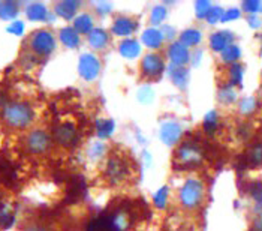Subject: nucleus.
Here are the masks:
<instances>
[{
    "label": "nucleus",
    "mask_w": 262,
    "mask_h": 231,
    "mask_svg": "<svg viewBox=\"0 0 262 231\" xmlns=\"http://www.w3.org/2000/svg\"><path fill=\"white\" fill-rule=\"evenodd\" d=\"M3 120L9 128L26 129L35 120V110L29 102H23V101L9 102L3 108Z\"/></svg>",
    "instance_id": "nucleus-1"
},
{
    "label": "nucleus",
    "mask_w": 262,
    "mask_h": 231,
    "mask_svg": "<svg viewBox=\"0 0 262 231\" xmlns=\"http://www.w3.org/2000/svg\"><path fill=\"white\" fill-rule=\"evenodd\" d=\"M29 47H30V51L33 56L48 57L56 50V38H54L53 32H50L47 29H40V30H36L32 33Z\"/></svg>",
    "instance_id": "nucleus-2"
},
{
    "label": "nucleus",
    "mask_w": 262,
    "mask_h": 231,
    "mask_svg": "<svg viewBox=\"0 0 262 231\" xmlns=\"http://www.w3.org/2000/svg\"><path fill=\"white\" fill-rule=\"evenodd\" d=\"M204 198V185L196 179H189L180 189V201L186 209H196Z\"/></svg>",
    "instance_id": "nucleus-3"
},
{
    "label": "nucleus",
    "mask_w": 262,
    "mask_h": 231,
    "mask_svg": "<svg viewBox=\"0 0 262 231\" xmlns=\"http://www.w3.org/2000/svg\"><path fill=\"white\" fill-rule=\"evenodd\" d=\"M26 147L33 155H43L53 147V138L43 129H33L26 137Z\"/></svg>",
    "instance_id": "nucleus-4"
},
{
    "label": "nucleus",
    "mask_w": 262,
    "mask_h": 231,
    "mask_svg": "<svg viewBox=\"0 0 262 231\" xmlns=\"http://www.w3.org/2000/svg\"><path fill=\"white\" fill-rule=\"evenodd\" d=\"M102 65L99 57L93 53H84L81 54L80 62H78V72L81 78L85 81H95L99 74H101Z\"/></svg>",
    "instance_id": "nucleus-5"
},
{
    "label": "nucleus",
    "mask_w": 262,
    "mask_h": 231,
    "mask_svg": "<svg viewBox=\"0 0 262 231\" xmlns=\"http://www.w3.org/2000/svg\"><path fill=\"white\" fill-rule=\"evenodd\" d=\"M176 161L179 162L180 167H195L202 161L201 150L193 143H183L176 153Z\"/></svg>",
    "instance_id": "nucleus-6"
},
{
    "label": "nucleus",
    "mask_w": 262,
    "mask_h": 231,
    "mask_svg": "<svg viewBox=\"0 0 262 231\" xmlns=\"http://www.w3.org/2000/svg\"><path fill=\"white\" fill-rule=\"evenodd\" d=\"M165 71V62L161 54L158 53H148L142 57L141 72L142 75L148 80L159 78Z\"/></svg>",
    "instance_id": "nucleus-7"
},
{
    "label": "nucleus",
    "mask_w": 262,
    "mask_h": 231,
    "mask_svg": "<svg viewBox=\"0 0 262 231\" xmlns=\"http://www.w3.org/2000/svg\"><path fill=\"white\" fill-rule=\"evenodd\" d=\"M77 138H78V132L74 123L64 122L57 126L54 131V140L61 147H72L77 143Z\"/></svg>",
    "instance_id": "nucleus-8"
},
{
    "label": "nucleus",
    "mask_w": 262,
    "mask_h": 231,
    "mask_svg": "<svg viewBox=\"0 0 262 231\" xmlns=\"http://www.w3.org/2000/svg\"><path fill=\"white\" fill-rule=\"evenodd\" d=\"M127 174H129V168L121 158H117V156L110 158L106 164V176L110 177L113 183H119L121 180H124Z\"/></svg>",
    "instance_id": "nucleus-9"
},
{
    "label": "nucleus",
    "mask_w": 262,
    "mask_h": 231,
    "mask_svg": "<svg viewBox=\"0 0 262 231\" xmlns=\"http://www.w3.org/2000/svg\"><path fill=\"white\" fill-rule=\"evenodd\" d=\"M138 29V21L132 17H126V15H120L117 17L114 23H113V27H111V32L116 35V36H121V38H126V36H130L137 32Z\"/></svg>",
    "instance_id": "nucleus-10"
},
{
    "label": "nucleus",
    "mask_w": 262,
    "mask_h": 231,
    "mask_svg": "<svg viewBox=\"0 0 262 231\" xmlns=\"http://www.w3.org/2000/svg\"><path fill=\"white\" fill-rule=\"evenodd\" d=\"M183 129L182 126L179 125L177 122L168 120L163 122L161 126V140L163 141V144L166 146H174L179 143L180 137H182Z\"/></svg>",
    "instance_id": "nucleus-11"
},
{
    "label": "nucleus",
    "mask_w": 262,
    "mask_h": 231,
    "mask_svg": "<svg viewBox=\"0 0 262 231\" xmlns=\"http://www.w3.org/2000/svg\"><path fill=\"white\" fill-rule=\"evenodd\" d=\"M168 57L172 65L184 66L190 60V53H189V48L184 47L182 42H172L168 50Z\"/></svg>",
    "instance_id": "nucleus-12"
},
{
    "label": "nucleus",
    "mask_w": 262,
    "mask_h": 231,
    "mask_svg": "<svg viewBox=\"0 0 262 231\" xmlns=\"http://www.w3.org/2000/svg\"><path fill=\"white\" fill-rule=\"evenodd\" d=\"M80 6L81 2H77V0H63L54 5V12L57 17H60L63 20H72L75 18Z\"/></svg>",
    "instance_id": "nucleus-13"
},
{
    "label": "nucleus",
    "mask_w": 262,
    "mask_h": 231,
    "mask_svg": "<svg viewBox=\"0 0 262 231\" xmlns=\"http://www.w3.org/2000/svg\"><path fill=\"white\" fill-rule=\"evenodd\" d=\"M141 41L147 48H150V50H158V48H161L162 47L165 38H163V35H162V30L156 29V27H148V29H145V30L142 32Z\"/></svg>",
    "instance_id": "nucleus-14"
},
{
    "label": "nucleus",
    "mask_w": 262,
    "mask_h": 231,
    "mask_svg": "<svg viewBox=\"0 0 262 231\" xmlns=\"http://www.w3.org/2000/svg\"><path fill=\"white\" fill-rule=\"evenodd\" d=\"M87 41H89V45L93 48V50H103L108 44H110V35L105 29H101V27H95L89 36H87Z\"/></svg>",
    "instance_id": "nucleus-15"
},
{
    "label": "nucleus",
    "mask_w": 262,
    "mask_h": 231,
    "mask_svg": "<svg viewBox=\"0 0 262 231\" xmlns=\"http://www.w3.org/2000/svg\"><path fill=\"white\" fill-rule=\"evenodd\" d=\"M141 50V44L134 38H126L119 44V51L124 59H137Z\"/></svg>",
    "instance_id": "nucleus-16"
},
{
    "label": "nucleus",
    "mask_w": 262,
    "mask_h": 231,
    "mask_svg": "<svg viewBox=\"0 0 262 231\" xmlns=\"http://www.w3.org/2000/svg\"><path fill=\"white\" fill-rule=\"evenodd\" d=\"M168 75L172 80V83L180 89H186V86L189 83V72L184 66H177V65L169 63L168 65Z\"/></svg>",
    "instance_id": "nucleus-17"
},
{
    "label": "nucleus",
    "mask_w": 262,
    "mask_h": 231,
    "mask_svg": "<svg viewBox=\"0 0 262 231\" xmlns=\"http://www.w3.org/2000/svg\"><path fill=\"white\" fill-rule=\"evenodd\" d=\"M59 38L60 42L68 47V48H78L81 44V36L80 33L72 27V26H66V27H61L60 32H59Z\"/></svg>",
    "instance_id": "nucleus-18"
},
{
    "label": "nucleus",
    "mask_w": 262,
    "mask_h": 231,
    "mask_svg": "<svg viewBox=\"0 0 262 231\" xmlns=\"http://www.w3.org/2000/svg\"><path fill=\"white\" fill-rule=\"evenodd\" d=\"M232 41H234V36L231 32H217V33H213L211 38H210V45L214 51H221L222 53L223 50H226L229 45H232Z\"/></svg>",
    "instance_id": "nucleus-19"
},
{
    "label": "nucleus",
    "mask_w": 262,
    "mask_h": 231,
    "mask_svg": "<svg viewBox=\"0 0 262 231\" xmlns=\"http://www.w3.org/2000/svg\"><path fill=\"white\" fill-rule=\"evenodd\" d=\"M26 15L30 21H47L48 20V9L43 3L40 2H33L30 5H27L26 8Z\"/></svg>",
    "instance_id": "nucleus-20"
},
{
    "label": "nucleus",
    "mask_w": 262,
    "mask_h": 231,
    "mask_svg": "<svg viewBox=\"0 0 262 231\" xmlns=\"http://www.w3.org/2000/svg\"><path fill=\"white\" fill-rule=\"evenodd\" d=\"M74 29L80 33V35H89L93 29H95V21L93 17L87 12H82L80 15L75 17L74 20Z\"/></svg>",
    "instance_id": "nucleus-21"
},
{
    "label": "nucleus",
    "mask_w": 262,
    "mask_h": 231,
    "mask_svg": "<svg viewBox=\"0 0 262 231\" xmlns=\"http://www.w3.org/2000/svg\"><path fill=\"white\" fill-rule=\"evenodd\" d=\"M18 3L8 0V2H0V18L5 21H15L18 15Z\"/></svg>",
    "instance_id": "nucleus-22"
},
{
    "label": "nucleus",
    "mask_w": 262,
    "mask_h": 231,
    "mask_svg": "<svg viewBox=\"0 0 262 231\" xmlns=\"http://www.w3.org/2000/svg\"><path fill=\"white\" fill-rule=\"evenodd\" d=\"M202 39V35L196 29H187L180 35V41L184 47H195L198 45Z\"/></svg>",
    "instance_id": "nucleus-23"
},
{
    "label": "nucleus",
    "mask_w": 262,
    "mask_h": 231,
    "mask_svg": "<svg viewBox=\"0 0 262 231\" xmlns=\"http://www.w3.org/2000/svg\"><path fill=\"white\" fill-rule=\"evenodd\" d=\"M114 128H116L114 120H111V119H101V120L96 122V134L102 140L110 138L113 135V132H114Z\"/></svg>",
    "instance_id": "nucleus-24"
},
{
    "label": "nucleus",
    "mask_w": 262,
    "mask_h": 231,
    "mask_svg": "<svg viewBox=\"0 0 262 231\" xmlns=\"http://www.w3.org/2000/svg\"><path fill=\"white\" fill-rule=\"evenodd\" d=\"M246 161H247V165H252V167L262 165V143L255 144L250 149L249 155L246 156Z\"/></svg>",
    "instance_id": "nucleus-25"
},
{
    "label": "nucleus",
    "mask_w": 262,
    "mask_h": 231,
    "mask_svg": "<svg viewBox=\"0 0 262 231\" xmlns=\"http://www.w3.org/2000/svg\"><path fill=\"white\" fill-rule=\"evenodd\" d=\"M166 15H168V9H166L163 5L155 6V8L151 9V12H150V23H151V26H153V27L159 26L161 23L165 21Z\"/></svg>",
    "instance_id": "nucleus-26"
},
{
    "label": "nucleus",
    "mask_w": 262,
    "mask_h": 231,
    "mask_svg": "<svg viewBox=\"0 0 262 231\" xmlns=\"http://www.w3.org/2000/svg\"><path fill=\"white\" fill-rule=\"evenodd\" d=\"M219 116H217V113L216 111H210L207 116H205V119H204V129H205V132L208 134V135H213L214 134V131H216V128H217V123H219Z\"/></svg>",
    "instance_id": "nucleus-27"
},
{
    "label": "nucleus",
    "mask_w": 262,
    "mask_h": 231,
    "mask_svg": "<svg viewBox=\"0 0 262 231\" xmlns=\"http://www.w3.org/2000/svg\"><path fill=\"white\" fill-rule=\"evenodd\" d=\"M240 54H242V51H240V48L237 45H229L226 50L222 51L223 62L232 63L234 65V63H237V60L240 59Z\"/></svg>",
    "instance_id": "nucleus-28"
},
{
    "label": "nucleus",
    "mask_w": 262,
    "mask_h": 231,
    "mask_svg": "<svg viewBox=\"0 0 262 231\" xmlns=\"http://www.w3.org/2000/svg\"><path fill=\"white\" fill-rule=\"evenodd\" d=\"M168 195H169V188L168 186H162L158 192H155L153 195V203L158 209H165L166 203H168Z\"/></svg>",
    "instance_id": "nucleus-29"
},
{
    "label": "nucleus",
    "mask_w": 262,
    "mask_h": 231,
    "mask_svg": "<svg viewBox=\"0 0 262 231\" xmlns=\"http://www.w3.org/2000/svg\"><path fill=\"white\" fill-rule=\"evenodd\" d=\"M229 77H231V84L240 86L243 81V66L238 63H234L229 69Z\"/></svg>",
    "instance_id": "nucleus-30"
},
{
    "label": "nucleus",
    "mask_w": 262,
    "mask_h": 231,
    "mask_svg": "<svg viewBox=\"0 0 262 231\" xmlns=\"http://www.w3.org/2000/svg\"><path fill=\"white\" fill-rule=\"evenodd\" d=\"M211 3L210 2H205V0H201V2H196L195 5V11H196V17L198 18H207L210 11H211Z\"/></svg>",
    "instance_id": "nucleus-31"
},
{
    "label": "nucleus",
    "mask_w": 262,
    "mask_h": 231,
    "mask_svg": "<svg viewBox=\"0 0 262 231\" xmlns=\"http://www.w3.org/2000/svg\"><path fill=\"white\" fill-rule=\"evenodd\" d=\"M235 92L229 87V86H225L222 90L219 92V101L222 102V104H231V102H234L235 101Z\"/></svg>",
    "instance_id": "nucleus-32"
},
{
    "label": "nucleus",
    "mask_w": 262,
    "mask_h": 231,
    "mask_svg": "<svg viewBox=\"0 0 262 231\" xmlns=\"http://www.w3.org/2000/svg\"><path fill=\"white\" fill-rule=\"evenodd\" d=\"M24 30H26V26L20 20L11 21V24H8V27H6V32L14 35V36H21L24 33Z\"/></svg>",
    "instance_id": "nucleus-33"
},
{
    "label": "nucleus",
    "mask_w": 262,
    "mask_h": 231,
    "mask_svg": "<svg viewBox=\"0 0 262 231\" xmlns=\"http://www.w3.org/2000/svg\"><path fill=\"white\" fill-rule=\"evenodd\" d=\"M105 150H106V147L103 143H93V146L90 147V152H89V155H90V158L92 159H101L102 156L105 155Z\"/></svg>",
    "instance_id": "nucleus-34"
},
{
    "label": "nucleus",
    "mask_w": 262,
    "mask_h": 231,
    "mask_svg": "<svg viewBox=\"0 0 262 231\" xmlns=\"http://www.w3.org/2000/svg\"><path fill=\"white\" fill-rule=\"evenodd\" d=\"M256 108V101L253 98H244L240 101V111L243 114H250Z\"/></svg>",
    "instance_id": "nucleus-35"
},
{
    "label": "nucleus",
    "mask_w": 262,
    "mask_h": 231,
    "mask_svg": "<svg viewBox=\"0 0 262 231\" xmlns=\"http://www.w3.org/2000/svg\"><path fill=\"white\" fill-rule=\"evenodd\" d=\"M138 99H140L141 102H144V104H150V102L155 99V92H153V89L144 86L141 90L138 92Z\"/></svg>",
    "instance_id": "nucleus-36"
},
{
    "label": "nucleus",
    "mask_w": 262,
    "mask_h": 231,
    "mask_svg": "<svg viewBox=\"0 0 262 231\" xmlns=\"http://www.w3.org/2000/svg\"><path fill=\"white\" fill-rule=\"evenodd\" d=\"M250 194H252V197L258 201V203H262V182H253V183H250Z\"/></svg>",
    "instance_id": "nucleus-37"
},
{
    "label": "nucleus",
    "mask_w": 262,
    "mask_h": 231,
    "mask_svg": "<svg viewBox=\"0 0 262 231\" xmlns=\"http://www.w3.org/2000/svg\"><path fill=\"white\" fill-rule=\"evenodd\" d=\"M261 8V3L256 2V0H247L243 3V9L246 12H249L250 15H255V12H258V9Z\"/></svg>",
    "instance_id": "nucleus-38"
},
{
    "label": "nucleus",
    "mask_w": 262,
    "mask_h": 231,
    "mask_svg": "<svg viewBox=\"0 0 262 231\" xmlns=\"http://www.w3.org/2000/svg\"><path fill=\"white\" fill-rule=\"evenodd\" d=\"M223 11L222 8H211V11H210V14H208V17H207V20H208V23L210 24H214V23H217V21H221V18H222L223 15Z\"/></svg>",
    "instance_id": "nucleus-39"
},
{
    "label": "nucleus",
    "mask_w": 262,
    "mask_h": 231,
    "mask_svg": "<svg viewBox=\"0 0 262 231\" xmlns=\"http://www.w3.org/2000/svg\"><path fill=\"white\" fill-rule=\"evenodd\" d=\"M242 15V12H240V9H229V11H225L222 15V18H221V21H223V23H226V21H232V20H237L238 17Z\"/></svg>",
    "instance_id": "nucleus-40"
},
{
    "label": "nucleus",
    "mask_w": 262,
    "mask_h": 231,
    "mask_svg": "<svg viewBox=\"0 0 262 231\" xmlns=\"http://www.w3.org/2000/svg\"><path fill=\"white\" fill-rule=\"evenodd\" d=\"M95 8H96V12H98L99 15H106V14H110V11H111V5L106 3V2H96V3H95Z\"/></svg>",
    "instance_id": "nucleus-41"
},
{
    "label": "nucleus",
    "mask_w": 262,
    "mask_h": 231,
    "mask_svg": "<svg viewBox=\"0 0 262 231\" xmlns=\"http://www.w3.org/2000/svg\"><path fill=\"white\" fill-rule=\"evenodd\" d=\"M162 35H163L165 39H172L176 36V29L171 27V26H168V24H165L163 29H162Z\"/></svg>",
    "instance_id": "nucleus-42"
},
{
    "label": "nucleus",
    "mask_w": 262,
    "mask_h": 231,
    "mask_svg": "<svg viewBox=\"0 0 262 231\" xmlns=\"http://www.w3.org/2000/svg\"><path fill=\"white\" fill-rule=\"evenodd\" d=\"M249 23H250V27H255V29L261 27L262 24V21L256 15H249Z\"/></svg>",
    "instance_id": "nucleus-43"
},
{
    "label": "nucleus",
    "mask_w": 262,
    "mask_h": 231,
    "mask_svg": "<svg viewBox=\"0 0 262 231\" xmlns=\"http://www.w3.org/2000/svg\"><path fill=\"white\" fill-rule=\"evenodd\" d=\"M26 231H47V228H45V227H42V225H39V224H30Z\"/></svg>",
    "instance_id": "nucleus-44"
},
{
    "label": "nucleus",
    "mask_w": 262,
    "mask_h": 231,
    "mask_svg": "<svg viewBox=\"0 0 262 231\" xmlns=\"http://www.w3.org/2000/svg\"><path fill=\"white\" fill-rule=\"evenodd\" d=\"M253 230L255 231H262V215L256 219V222H255V225H253Z\"/></svg>",
    "instance_id": "nucleus-45"
},
{
    "label": "nucleus",
    "mask_w": 262,
    "mask_h": 231,
    "mask_svg": "<svg viewBox=\"0 0 262 231\" xmlns=\"http://www.w3.org/2000/svg\"><path fill=\"white\" fill-rule=\"evenodd\" d=\"M261 93H262V89H261Z\"/></svg>",
    "instance_id": "nucleus-46"
}]
</instances>
